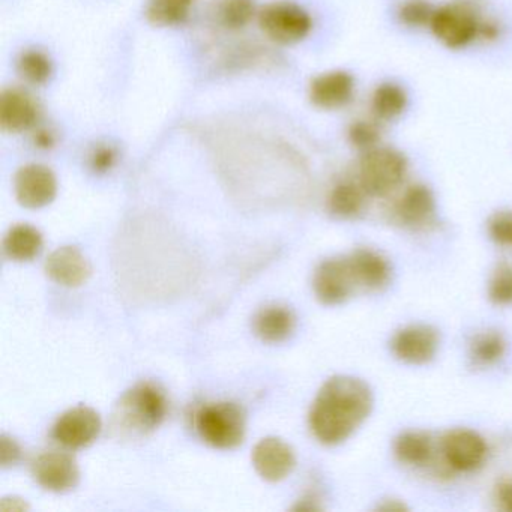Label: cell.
<instances>
[{"label": "cell", "mask_w": 512, "mask_h": 512, "mask_svg": "<svg viewBox=\"0 0 512 512\" xmlns=\"http://www.w3.org/2000/svg\"><path fill=\"white\" fill-rule=\"evenodd\" d=\"M115 163L116 152L115 149L110 148V146H100V148H97L92 152L91 167L95 172H107V170H110L115 166Z\"/></svg>", "instance_id": "cell-31"}, {"label": "cell", "mask_w": 512, "mask_h": 512, "mask_svg": "<svg viewBox=\"0 0 512 512\" xmlns=\"http://www.w3.org/2000/svg\"><path fill=\"white\" fill-rule=\"evenodd\" d=\"M32 473L41 487L55 493H65L79 484V466L67 452H43L35 458Z\"/></svg>", "instance_id": "cell-10"}, {"label": "cell", "mask_w": 512, "mask_h": 512, "mask_svg": "<svg viewBox=\"0 0 512 512\" xmlns=\"http://www.w3.org/2000/svg\"><path fill=\"white\" fill-rule=\"evenodd\" d=\"M433 11L430 10L427 4L421 0H412L409 4L401 8V20L407 25L419 26L424 25L425 22H431Z\"/></svg>", "instance_id": "cell-30"}, {"label": "cell", "mask_w": 512, "mask_h": 512, "mask_svg": "<svg viewBox=\"0 0 512 512\" xmlns=\"http://www.w3.org/2000/svg\"><path fill=\"white\" fill-rule=\"evenodd\" d=\"M353 88L352 77L343 71L323 74L311 83L310 100L320 109H340L352 100Z\"/></svg>", "instance_id": "cell-16"}, {"label": "cell", "mask_w": 512, "mask_h": 512, "mask_svg": "<svg viewBox=\"0 0 512 512\" xmlns=\"http://www.w3.org/2000/svg\"><path fill=\"white\" fill-rule=\"evenodd\" d=\"M373 394L358 377H331L320 389L310 412V427L319 442L340 445L370 416Z\"/></svg>", "instance_id": "cell-1"}, {"label": "cell", "mask_w": 512, "mask_h": 512, "mask_svg": "<svg viewBox=\"0 0 512 512\" xmlns=\"http://www.w3.org/2000/svg\"><path fill=\"white\" fill-rule=\"evenodd\" d=\"M43 250V236L29 224L13 227L5 236L4 251L14 262H29Z\"/></svg>", "instance_id": "cell-20"}, {"label": "cell", "mask_w": 512, "mask_h": 512, "mask_svg": "<svg viewBox=\"0 0 512 512\" xmlns=\"http://www.w3.org/2000/svg\"><path fill=\"white\" fill-rule=\"evenodd\" d=\"M442 454L452 470L472 472L484 463L487 443L475 431L457 428L443 437Z\"/></svg>", "instance_id": "cell-8"}, {"label": "cell", "mask_w": 512, "mask_h": 512, "mask_svg": "<svg viewBox=\"0 0 512 512\" xmlns=\"http://www.w3.org/2000/svg\"><path fill=\"white\" fill-rule=\"evenodd\" d=\"M14 188L20 205L28 209H40L55 200L58 181L49 167L29 164L17 172Z\"/></svg>", "instance_id": "cell-9"}, {"label": "cell", "mask_w": 512, "mask_h": 512, "mask_svg": "<svg viewBox=\"0 0 512 512\" xmlns=\"http://www.w3.org/2000/svg\"><path fill=\"white\" fill-rule=\"evenodd\" d=\"M434 34L446 46L463 47L473 40L478 29L475 14L463 5H446L431 17Z\"/></svg>", "instance_id": "cell-12"}, {"label": "cell", "mask_w": 512, "mask_h": 512, "mask_svg": "<svg viewBox=\"0 0 512 512\" xmlns=\"http://www.w3.org/2000/svg\"><path fill=\"white\" fill-rule=\"evenodd\" d=\"M25 509H28V505L20 499H4L0 503V511H25Z\"/></svg>", "instance_id": "cell-36"}, {"label": "cell", "mask_w": 512, "mask_h": 512, "mask_svg": "<svg viewBox=\"0 0 512 512\" xmlns=\"http://www.w3.org/2000/svg\"><path fill=\"white\" fill-rule=\"evenodd\" d=\"M488 296L497 305L512 304V266L500 265L491 278Z\"/></svg>", "instance_id": "cell-28"}, {"label": "cell", "mask_w": 512, "mask_h": 512, "mask_svg": "<svg viewBox=\"0 0 512 512\" xmlns=\"http://www.w3.org/2000/svg\"><path fill=\"white\" fill-rule=\"evenodd\" d=\"M488 233L496 244L512 248V212H499L491 217Z\"/></svg>", "instance_id": "cell-29"}, {"label": "cell", "mask_w": 512, "mask_h": 512, "mask_svg": "<svg viewBox=\"0 0 512 512\" xmlns=\"http://www.w3.org/2000/svg\"><path fill=\"white\" fill-rule=\"evenodd\" d=\"M19 73L26 82L34 86H41L49 82L52 77L53 67L49 56L38 50H29L23 53L19 59Z\"/></svg>", "instance_id": "cell-25"}, {"label": "cell", "mask_w": 512, "mask_h": 512, "mask_svg": "<svg viewBox=\"0 0 512 512\" xmlns=\"http://www.w3.org/2000/svg\"><path fill=\"white\" fill-rule=\"evenodd\" d=\"M313 286L322 304L340 305L346 302L358 287L349 257L323 262L314 274Z\"/></svg>", "instance_id": "cell-6"}, {"label": "cell", "mask_w": 512, "mask_h": 512, "mask_svg": "<svg viewBox=\"0 0 512 512\" xmlns=\"http://www.w3.org/2000/svg\"><path fill=\"white\" fill-rule=\"evenodd\" d=\"M259 25L269 40L283 46L299 43L311 31V19L307 11L283 0L266 5L260 11Z\"/></svg>", "instance_id": "cell-5"}, {"label": "cell", "mask_w": 512, "mask_h": 512, "mask_svg": "<svg viewBox=\"0 0 512 512\" xmlns=\"http://www.w3.org/2000/svg\"><path fill=\"white\" fill-rule=\"evenodd\" d=\"M19 458L20 448L16 440L11 439L7 434L0 437V461H2V466H14L19 461Z\"/></svg>", "instance_id": "cell-32"}, {"label": "cell", "mask_w": 512, "mask_h": 512, "mask_svg": "<svg viewBox=\"0 0 512 512\" xmlns=\"http://www.w3.org/2000/svg\"><path fill=\"white\" fill-rule=\"evenodd\" d=\"M100 431V415L91 407L77 406L58 419L53 427V439L65 448H85L97 440Z\"/></svg>", "instance_id": "cell-7"}, {"label": "cell", "mask_w": 512, "mask_h": 512, "mask_svg": "<svg viewBox=\"0 0 512 512\" xmlns=\"http://www.w3.org/2000/svg\"><path fill=\"white\" fill-rule=\"evenodd\" d=\"M433 215V194L422 185L409 188L395 206V217L404 226H424L433 218Z\"/></svg>", "instance_id": "cell-18"}, {"label": "cell", "mask_w": 512, "mask_h": 512, "mask_svg": "<svg viewBox=\"0 0 512 512\" xmlns=\"http://www.w3.org/2000/svg\"><path fill=\"white\" fill-rule=\"evenodd\" d=\"M350 266L358 286L368 290H382L391 281V265L374 250L361 248L349 256Z\"/></svg>", "instance_id": "cell-17"}, {"label": "cell", "mask_w": 512, "mask_h": 512, "mask_svg": "<svg viewBox=\"0 0 512 512\" xmlns=\"http://www.w3.org/2000/svg\"><path fill=\"white\" fill-rule=\"evenodd\" d=\"M167 415L163 392L152 383H139L122 395L113 412V424L125 436H146L160 427Z\"/></svg>", "instance_id": "cell-2"}, {"label": "cell", "mask_w": 512, "mask_h": 512, "mask_svg": "<svg viewBox=\"0 0 512 512\" xmlns=\"http://www.w3.org/2000/svg\"><path fill=\"white\" fill-rule=\"evenodd\" d=\"M350 139L359 148H368L377 140V131L368 124L353 125L350 130Z\"/></svg>", "instance_id": "cell-33"}, {"label": "cell", "mask_w": 512, "mask_h": 512, "mask_svg": "<svg viewBox=\"0 0 512 512\" xmlns=\"http://www.w3.org/2000/svg\"><path fill=\"white\" fill-rule=\"evenodd\" d=\"M506 341L496 331L481 332L470 344V358L479 367H490L505 355Z\"/></svg>", "instance_id": "cell-24"}, {"label": "cell", "mask_w": 512, "mask_h": 512, "mask_svg": "<svg viewBox=\"0 0 512 512\" xmlns=\"http://www.w3.org/2000/svg\"><path fill=\"white\" fill-rule=\"evenodd\" d=\"M200 437L217 449H233L244 442L245 416L235 403H214L196 413Z\"/></svg>", "instance_id": "cell-3"}, {"label": "cell", "mask_w": 512, "mask_h": 512, "mask_svg": "<svg viewBox=\"0 0 512 512\" xmlns=\"http://www.w3.org/2000/svg\"><path fill=\"white\" fill-rule=\"evenodd\" d=\"M404 175L406 161L392 149H373L359 163V185L370 196H388L401 184Z\"/></svg>", "instance_id": "cell-4"}, {"label": "cell", "mask_w": 512, "mask_h": 512, "mask_svg": "<svg viewBox=\"0 0 512 512\" xmlns=\"http://www.w3.org/2000/svg\"><path fill=\"white\" fill-rule=\"evenodd\" d=\"M404 107H406V94L398 86L383 85L374 94L373 109L380 118H395L403 112Z\"/></svg>", "instance_id": "cell-27"}, {"label": "cell", "mask_w": 512, "mask_h": 512, "mask_svg": "<svg viewBox=\"0 0 512 512\" xmlns=\"http://www.w3.org/2000/svg\"><path fill=\"white\" fill-rule=\"evenodd\" d=\"M34 143L40 149H50L55 146L56 137L52 131L47 130V128H41L37 133L34 134Z\"/></svg>", "instance_id": "cell-35"}, {"label": "cell", "mask_w": 512, "mask_h": 512, "mask_svg": "<svg viewBox=\"0 0 512 512\" xmlns=\"http://www.w3.org/2000/svg\"><path fill=\"white\" fill-rule=\"evenodd\" d=\"M193 0H149L146 17L155 26H178L188 19Z\"/></svg>", "instance_id": "cell-22"}, {"label": "cell", "mask_w": 512, "mask_h": 512, "mask_svg": "<svg viewBox=\"0 0 512 512\" xmlns=\"http://www.w3.org/2000/svg\"><path fill=\"white\" fill-rule=\"evenodd\" d=\"M256 14L254 0H223L218 8L221 25L230 31H239L253 20Z\"/></svg>", "instance_id": "cell-26"}, {"label": "cell", "mask_w": 512, "mask_h": 512, "mask_svg": "<svg viewBox=\"0 0 512 512\" xmlns=\"http://www.w3.org/2000/svg\"><path fill=\"white\" fill-rule=\"evenodd\" d=\"M391 349L406 364H427L434 359L439 349V334L427 325L406 326L392 338Z\"/></svg>", "instance_id": "cell-11"}, {"label": "cell", "mask_w": 512, "mask_h": 512, "mask_svg": "<svg viewBox=\"0 0 512 512\" xmlns=\"http://www.w3.org/2000/svg\"><path fill=\"white\" fill-rule=\"evenodd\" d=\"M394 451L403 463L424 466L433 455V440L422 431H406L395 440Z\"/></svg>", "instance_id": "cell-21"}, {"label": "cell", "mask_w": 512, "mask_h": 512, "mask_svg": "<svg viewBox=\"0 0 512 512\" xmlns=\"http://www.w3.org/2000/svg\"><path fill=\"white\" fill-rule=\"evenodd\" d=\"M295 316L284 307H268L254 319V331L266 343H281L292 335Z\"/></svg>", "instance_id": "cell-19"}, {"label": "cell", "mask_w": 512, "mask_h": 512, "mask_svg": "<svg viewBox=\"0 0 512 512\" xmlns=\"http://www.w3.org/2000/svg\"><path fill=\"white\" fill-rule=\"evenodd\" d=\"M46 272L61 286L77 287L91 277L92 269L88 259L77 248L62 247L50 254Z\"/></svg>", "instance_id": "cell-15"}, {"label": "cell", "mask_w": 512, "mask_h": 512, "mask_svg": "<svg viewBox=\"0 0 512 512\" xmlns=\"http://www.w3.org/2000/svg\"><path fill=\"white\" fill-rule=\"evenodd\" d=\"M253 463L257 473L266 481H281L295 469V452L283 440L266 437L254 448Z\"/></svg>", "instance_id": "cell-13"}, {"label": "cell", "mask_w": 512, "mask_h": 512, "mask_svg": "<svg viewBox=\"0 0 512 512\" xmlns=\"http://www.w3.org/2000/svg\"><path fill=\"white\" fill-rule=\"evenodd\" d=\"M364 194L361 185L344 184L337 185L329 194V211L340 218H353L364 208Z\"/></svg>", "instance_id": "cell-23"}, {"label": "cell", "mask_w": 512, "mask_h": 512, "mask_svg": "<svg viewBox=\"0 0 512 512\" xmlns=\"http://www.w3.org/2000/svg\"><path fill=\"white\" fill-rule=\"evenodd\" d=\"M496 502L503 511L512 512V479H505L497 485Z\"/></svg>", "instance_id": "cell-34"}, {"label": "cell", "mask_w": 512, "mask_h": 512, "mask_svg": "<svg viewBox=\"0 0 512 512\" xmlns=\"http://www.w3.org/2000/svg\"><path fill=\"white\" fill-rule=\"evenodd\" d=\"M38 121L34 98L22 89H5L0 97V125L8 133L31 130Z\"/></svg>", "instance_id": "cell-14"}]
</instances>
